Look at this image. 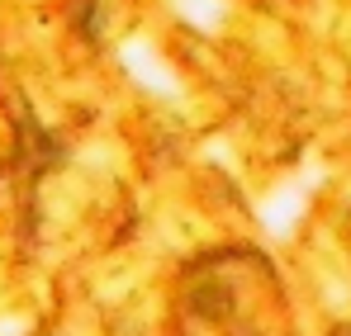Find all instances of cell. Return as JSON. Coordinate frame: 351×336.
I'll return each mask as SVG.
<instances>
[{"label": "cell", "instance_id": "obj_3", "mask_svg": "<svg viewBox=\"0 0 351 336\" xmlns=\"http://www.w3.org/2000/svg\"><path fill=\"white\" fill-rule=\"evenodd\" d=\"M176 10H180L195 29L214 34V29L223 24V14H228V0H176Z\"/></svg>", "mask_w": 351, "mask_h": 336}, {"label": "cell", "instance_id": "obj_1", "mask_svg": "<svg viewBox=\"0 0 351 336\" xmlns=\"http://www.w3.org/2000/svg\"><path fill=\"white\" fill-rule=\"evenodd\" d=\"M123 62H128V71H133L147 90H157V95H167V100H180V81L171 76L167 57L152 53V43H143V38L123 43Z\"/></svg>", "mask_w": 351, "mask_h": 336}, {"label": "cell", "instance_id": "obj_2", "mask_svg": "<svg viewBox=\"0 0 351 336\" xmlns=\"http://www.w3.org/2000/svg\"><path fill=\"white\" fill-rule=\"evenodd\" d=\"M308 185L313 180H290V185H280L266 204H261V223L271 227L276 237H285L294 223H299V214H304V194H308Z\"/></svg>", "mask_w": 351, "mask_h": 336}]
</instances>
